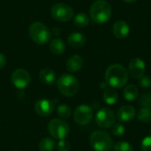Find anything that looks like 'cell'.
I'll return each mask as SVG.
<instances>
[{"instance_id": "obj_1", "label": "cell", "mask_w": 151, "mask_h": 151, "mask_svg": "<svg viewBox=\"0 0 151 151\" xmlns=\"http://www.w3.org/2000/svg\"><path fill=\"white\" fill-rule=\"evenodd\" d=\"M127 70L119 64L110 65L105 72V81L112 88H121L128 81Z\"/></svg>"}, {"instance_id": "obj_2", "label": "cell", "mask_w": 151, "mask_h": 151, "mask_svg": "<svg viewBox=\"0 0 151 151\" xmlns=\"http://www.w3.org/2000/svg\"><path fill=\"white\" fill-rule=\"evenodd\" d=\"M90 18L98 24L107 22L111 17V7L110 4L104 0L95 1L89 10Z\"/></svg>"}, {"instance_id": "obj_3", "label": "cell", "mask_w": 151, "mask_h": 151, "mask_svg": "<svg viewBox=\"0 0 151 151\" xmlns=\"http://www.w3.org/2000/svg\"><path fill=\"white\" fill-rule=\"evenodd\" d=\"M57 85L60 93L67 97L75 96L80 88V83L77 78L68 73L62 74L58 78Z\"/></svg>"}, {"instance_id": "obj_4", "label": "cell", "mask_w": 151, "mask_h": 151, "mask_svg": "<svg viewBox=\"0 0 151 151\" xmlns=\"http://www.w3.org/2000/svg\"><path fill=\"white\" fill-rule=\"evenodd\" d=\"M89 142L95 151H111L113 147L112 139L110 134L102 130L92 133L89 138Z\"/></svg>"}, {"instance_id": "obj_5", "label": "cell", "mask_w": 151, "mask_h": 151, "mask_svg": "<svg viewBox=\"0 0 151 151\" xmlns=\"http://www.w3.org/2000/svg\"><path fill=\"white\" fill-rule=\"evenodd\" d=\"M28 33L32 41L37 44H44L48 42L51 36L50 29L43 23L39 21H35L30 25Z\"/></svg>"}, {"instance_id": "obj_6", "label": "cell", "mask_w": 151, "mask_h": 151, "mask_svg": "<svg viewBox=\"0 0 151 151\" xmlns=\"http://www.w3.org/2000/svg\"><path fill=\"white\" fill-rule=\"evenodd\" d=\"M48 132L53 138L63 140L69 134L70 127L65 120L55 119L48 124Z\"/></svg>"}, {"instance_id": "obj_7", "label": "cell", "mask_w": 151, "mask_h": 151, "mask_svg": "<svg viewBox=\"0 0 151 151\" xmlns=\"http://www.w3.org/2000/svg\"><path fill=\"white\" fill-rule=\"evenodd\" d=\"M50 13L53 19L58 21L66 22L73 17V10L68 4L58 3L52 6Z\"/></svg>"}, {"instance_id": "obj_8", "label": "cell", "mask_w": 151, "mask_h": 151, "mask_svg": "<svg viewBox=\"0 0 151 151\" xmlns=\"http://www.w3.org/2000/svg\"><path fill=\"white\" fill-rule=\"evenodd\" d=\"M116 116L114 112L109 108L100 109L96 116V122L97 126L101 128L107 129L111 127L115 124Z\"/></svg>"}, {"instance_id": "obj_9", "label": "cell", "mask_w": 151, "mask_h": 151, "mask_svg": "<svg viewBox=\"0 0 151 151\" xmlns=\"http://www.w3.org/2000/svg\"><path fill=\"white\" fill-rule=\"evenodd\" d=\"M74 120L78 125L85 126L90 123L93 118V110L91 107L82 104L76 108L74 111Z\"/></svg>"}, {"instance_id": "obj_10", "label": "cell", "mask_w": 151, "mask_h": 151, "mask_svg": "<svg viewBox=\"0 0 151 151\" xmlns=\"http://www.w3.org/2000/svg\"><path fill=\"white\" fill-rule=\"evenodd\" d=\"M31 81L29 73L25 69H17L12 74V84L19 88L23 89L27 88Z\"/></svg>"}, {"instance_id": "obj_11", "label": "cell", "mask_w": 151, "mask_h": 151, "mask_svg": "<svg viewBox=\"0 0 151 151\" xmlns=\"http://www.w3.org/2000/svg\"><path fill=\"white\" fill-rule=\"evenodd\" d=\"M146 71V65L144 61L141 58H134L130 61L128 65V74H130L134 79H141Z\"/></svg>"}, {"instance_id": "obj_12", "label": "cell", "mask_w": 151, "mask_h": 151, "mask_svg": "<svg viewBox=\"0 0 151 151\" xmlns=\"http://www.w3.org/2000/svg\"><path fill=\"white\" fill-rule=\"evenodd\" d=\"M55 109L53 102L48 99H41L36 102L35 105V110L36 113L42 117L50 116Z\"/></svg>"}, {"instance_id": "obj_13", "label": "cell", "mask_w": 151, "mask_h": 151, "mask_svg": "<svg viewBox=\"0 0 151 151\" xmlns=\"http://www.w3.org/2000/svg\"><path fill=\"white\" fill-rule=\"evenodd\" d=\"M136 115V111L134 107L131 105H124L120 107L117 112L118 119L122 123H127L131 121Z\"/></svg>"}, {"instance_id": "obj_14", "label": "cell", "mask_w": 151, "mask_h": 151, "mask_svg": "<svg viewBox=\"0 0 151 151\" xmlns=\"http://www.w3.org/2000/svg\"><path fill=\"white\" fill-rule=\"evenodd\" d=\"M112 32H113V35L115 37H117L119 39H123L128 35V34L130 32V28H129L128 24L126 21L119 20L113 24Z\"/></svg>"}, {"instance_id": "obj_15", "label": "cell", "mask_w": 151, "mask_h": 151, "mask_svg": "<svg viewBox=\"0 0 151 151\" xmlns=\"http://www.w3.org/2000/svg\"><path fill=\"white\" fill-rule=\"evenodd\" d=\"M83 58L79 55H73L70 57L66 61V69L69 72L75 73L80 71L83 66Z\"/></svg>"}, {"instance_id": "obj_16", "label": "cell", "mask_w": 151, "mask_h": 151, "mask_svg": "<svg viewBox=\"0 0 151 151\" xmlns=\"http://www.w3.org/2000/svg\"><path fill=\"white\" fill-rule=\"evenodd\" d=\"M67 42H68L69 45L73 48H81L85 44L86 37L81 33L74 32L68 35Z\"/></svg>"}, {"instance_id": "obj_17", "label": "cell", "mask_w": 151, "mask_h": 151, "mask_svg": "<svg viewBox=\"0 0 151 151\" xmlns=\"http://www.w3.org/2000/svg\"><path fill=\"white\" fill-rule=\"evenodd\" d=\"M50 50L51 53L55 55H61L65 50V43L64 41L60 38H55L53 39L50 43Z\"/></svg>"}, {"instance_id": "obj_18", "label": "cell", "mask_w": 151, "mask_h": 151, "mask_svg": "<svg viewBox=\"0 0 151 151\" xmlns=\"http://www.w3.org/2000/svg\"><path fill=\"white\" fill-rule=\"evenodd\" d=\"M39 78L42 82L44 84H53L56 81V74L53 70L50 68H44L42 69L39 73Z\"/></svg>"}, {"instance_id": "obj_19", "label": "cell", "mask_w": 151, "mask_h": 151, "mask_svg": "<svg viewBox=\"0 0 151 151\" xmlns=\"http://www.w3.org/2000/svg\"><path fill=\"white\" fill-rule=\"evenodd\" d=\"M138 95H139L138 88L134 84L128 85L124 88L123 96L127 101H134L138 97Z\"/></svg>"}, {"instance_id": "obj_20", "label": "cell", "mask_w": 151, "mask_h": 151, "mask_svg": "<svg viewBox=\"0 0 151 151\" xmlns=\"http://www.w3.org/2000/svg\"><path fill=\"white\" fill-rule=\"evenodd\" d=\"M103 99L107 104L112 105L118 100V93L115 91L114 88H109L105 89V91L104 93V96H103Z\"/></svg>"}, {"instance_id": "obj_21", "label": "cell", "mask_w": 151, "mask_h": 151, "mask_svg": "<svg viewBox=\"0 0 151 151\" xmlns=\"http://www.w3.org/2000/svg\"><path fill=\"white\" fill-rule=\"evenodd\" d=\"M73 23L77 27L83 28V27H86L89 24V18L86 13L80 12L75 15L73 19Z\"/></svg>"}, {"instance_id": "obj_22", "label": "cell", "mask_w": 151, "mask_h": 151, "mask_svg": "<svg viewBox=\"0 0 151 151\" xmlns=\"http://www.w3.org/2000/svg\"><path fill=\"white\" fill-rule=\"evenodd\" d=\"M137 118L142 123L151 122V108L142 107V109H140L137 113Z\"/></svg>"}, {"instance_id": "obj_23", "label": "cell", "mask_w": 151, "mask_h": 151, "mask_svg": "<svg viewBox=\"0 0 151 151\" xmlns=\"http://www.w3.org/2000/svg\"><path fill=\"white\" fill-rule=\"evenodd\" d=\"M39 149L41 151H53L55 149V142L50 138L45 137L41 140Z\"/></svg>"}, {"instance_id": "obj_24", "label": "cell", "mask_w": 151, "mask_h": 151, "mask_svg": "<svg viewBox=\"0 0 151 151\" xmlns=\"http://www.w3.org/2000/svg\"><path fill=\"white\" fill-rule=\"evenodd\" d=\"M57 112H58V115L62 118V119H68L71 114H72V110L71 108L66 105V104H61L58 107L57 109Z\"/></svg>"}, {"instance_id": "obj_25", "label": "cell", "mask_w": 151, "mask_h": 151, "mask_svg": "<svg viewBox=\"0 0 151 151\" xmlns=\"http://www.w3.org/2000/svg\"><path fill=\"white\" fill-rule=\"evenodd\" d=\"M113 149L114 151H133L132 145L127 142H119L114 145Z\"/></svg>"}, {"instance_id": "obj_26", "label": "cell", "mask_w": 151, "mask_h": 151, "mask_svg": "<svg viewBox=\"0 0 151 151\" xmlns=\"http://www.w3.org/2000/svg\"><path fill=\"white\" fill-rule=\"evenodd\" d=\"M139 104L142 107L151 108V93H144L139 99Z\"/></svg>"}, {"instance_id": "obj_27", "label": "cell", "mask_w": 151, "mask_h": 151, "mask_svg": "<svg viewBox=\"0 0 151 151\" xmlns=\"http://www.w3.org/2000/svg\"><path fill=\"white\" fill-rule=\"evenodd\" d=\"M111 132L114 136H117V137L122 136L125 134V127L121 123H115L112 126Z\"/></svg>"}, {"instance_id": "obj_28", "label": "cell", "mask_w": 151, "mask_h": 151, "mask_svg": "<svg viewBox=\"0 0 151 151\" xmlns=\"http://www.w3.org/2000/svg\"><path fill=\"white\" fill-rule=\"evenodd\" d=\"M57 148H58V151H69L71 145H70L69 142L63 139V140H59V142L58 143Z\"/></svg>"}, {"instance_id": "obj_29", "label": "cell", "mask_w": 151, "mask_h": 151, "mask_svg": "<svg viewBox=\"0 0 151 151\" xmlns=\"http://www.w3.org/2000/svg\"><path fill=\"white\" fill-rule=\"evenodd\" d=\"M142 151H151V136H147L142 140Z\"/></svg>"}, {"instance_id": "obj_30", "label": "cell", "mask_w": 151, "mask_h": 151, "mask_svg": "<svg viewBox=\"0 0 151 151\" xmlns=\"http://www.w3.org/2000/svg\"><path fill=\"white\" fill-rule=\"evenodd\" d=\"M140 85L142 88H149L151 86V79L148 75H143L140 79Z\"/></svg>"}, {"instance_id": "obj_31", "label": "cell", "mask_w": 151, "mask_h": 151, "mask_svg": "<svg viewBox=\"0 0 151 151\" xmlns=\"http://www.w3.org/2000/svg\"><path fill=\"white\" fill-rule=\"evenodd\" d=\"M6 64V58L3 53H0V69H2Z\"/></svg>"}, {"instance_id": "obj_32", "label": "cell", "mask_w": 151, "mask_h": 151, "mask_svg": "<svg viewBox=\"0 0 151 151\" xmlns=\"http://www.w3.org/2000/svg\"><path fill=\"white\" fill-rule=\"evenodd\" d=\"M123 1L126 3H134V2H136L137 0H123Z\"/></svg>"}, {"instance_id": "obj_33", "label": "cell", "mask_w": 151, "mask_h": 151, "mask_svg": "<svg viewBox=\"0 0 151 151\" xmlns=\"http://www.w3.org/2000/svg\"><path fill=\"white\" fill-rule=\"evenodd\" d=\"M150 134H151V129H150Z\"/></svg>"}]
</instances>
